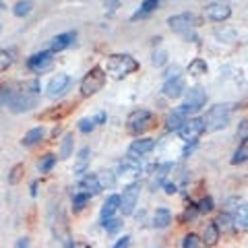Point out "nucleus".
<instances>
[{
	"mask_svg": "<svg viewBox=\"0 0 248 248\" xmlns=\"http://www.w3.org/2000/svg\"><path fill=\"white\" fill-rule=\"evenodd\" d=\"M135 71H139V62L130 54H112L106 58V73L112 79H124Z\"/></svg>",
	"mask_w": 248,
	"mask_h": 248,
	"instance_id": "f257e3e1",
	"label": "nucleus"
},
{
	"mask_svg": "<svg viewBox=\"0 0 248 248\" xmlns=\"http://www.w3.org/2000/svg\"><path fill=\"white\" fill-rule=\"evenodd\" d=\"M232 120V106L228 104H217L203 116V124L207 133H217V130H223Z\"/></svg>",
	"mask_w": 248,
	"mask_h": 248,
	"instance_id": "f03ea898",
	"label": "nucleus"
},
{
	"mask_svg": "<svg viewBox=\"0 0 248 248\" xmlns=\"http://www.w3.org/2000/svg\"><path fill=\"white\" fill-rule=\"evenodd\" d=\"M168 25L174 33L182 35L184 40H195V29H197V17L190 13H182V15H176V17H170L168 19Z\"/></svg>",
	"mask_w": 248,
	"mask_h": 248,
	"instance_id": "7ed1b4c3",
	"label": "nucleus"
},
{
	"mask_svg": "<svg viewBox=\"0 0 248 248\" xmlns=\"http://www.w3.org/2000/svg\"><path fill=\"white\" fill-rule=\"evenodd\" d=\"M104 85H106V71L102 66H93L81 81V95L83 97L95 95L97 91L104 89Z\"/></svg>",
	"mask_w": 248,
	"mask_h": 248,
	"instance_id": "20e7f679",
	"label": "nucleus"
},
{
	"mask_svg": "<svg viewBox=\"0 0 248 248\" xmlns=\"http://www.w3.org/2000/svg\"><path fill=\"white\" fill-rule=\"evenodd\" d=\"M37 104V95H31V93L21 91V87L13 93V97L9 99L6 108L13 112V114H21V112H29L31 108H35Z\"/></svg>",
	"mask_w": 248,
	"mask_h": 248,
	"instance_id": "39448f33",
	"label": "nucleus"
},
{
	"mask_svg": "<svg viewBox=\"0 0 248 248\" xmlns=\"http://www.w3.org/2000/svg\"><path fill=\"white\" fill-rule=\"evenodd\" d=\"M203 133H205L203 118H190L178 128V135H180V139L184 143H197V139Z\"/></svg>",
	"mask_w": 248,
	"mask_h": 248,
	"instance_id": "423d86ee",
	"label": "nucleus"
},
{
	"mask_svg": "<svg viewBox=\"0 0 248 248\" xmlns=\"http://www.w3.org/2000/svg\"><path fill=\"white\" fill-rule=\"evenodd\" d=\"M139 190H141V184H128L126 188L122 190L120 195V213L126 217V215H133L135 213V207H137V201H139Z\"/></svg>",
	"mask_w": 248,
	"mask_h": 248,
	"instance_id": "0eeeda50",
	"label": "nucleus"
},
{
	"mask_svg": "<svg viewBox=\"0 0 248 248\" xmlns=\"http://www.w3.org/2000/svg\"><path fill=\"white\" fill-rule=\"evenodd\" d=\"M151 122H153V116H151L149 110H135V112H130L128 120H126L128 130H130V133H135V135L147 130L151 126Z\"/></svg>",
	"mask_w": 248,
	"mask_h": 248,
	"instance_id": "6e6552de",
	"label": "nucleus"
},
{
	"mask_svg": "<svg viewBox=\"0 0 248 248\" xmlns=\"http://www.w3.org/2000/svg\"><path fill=\"white\" fill-rule=\"evenodd\" d=\"M52 62H54V52H37L27 60V68L37 75H42L52 66Z\"/></svg>",
	"mask_w": 248,
	"mask_h": 248,
	"instance_id": "1a4fd4ad",
	"label": "nucleus"
},
{
	"mask_svg": "<svg viewBox=\"0 0 248 248\" xmlns=\"http://www.w3.org/2000/svg\"><path fill=\"white\" fill-rule=\"evenodd\" d=\"M207 102V93L201 87H190L188 91H184V106L190 112H199Z\"/></svg>",
	"mask_w": 248,
	"mask_h": 248,
	"instance_id": "9d476101",
	"label": "nucleus"
},
{
	"mask_svg": "<svg viewBox=\"0 0 248 248\" xmlns=\"http://www.w3.org/2000/svg\"><path fill=\"white\" fill-rule=\"evenodd\" d=\"M205 15H207V19H211L215 23H221V21L230 19L232 9L228 4H223V2H211V4L205 6Z\"/></svg>",
	"mask_w": 248,
	"mask_h": 248,
	"instance_id": "9b49d317",
	"label": "nucleus"
},
{
	"mask_svg": "<svg viewBox=\"0 0 248 248\" xmlns=\"http://www.w3.org/2000/svg\"><path fill=\"white\" fill-rule=\"evenodd\" d=\"M68 83H71V77H68V75H64V73L56 75V77H54V79L48 83V89H46V93H48V97H52V99L60 97L62 93L66 91Z\"/></svg>",
	"mask_w": 248,
	"mask_h": 248,
	"instance_id": "f8f14e48",
	"label": "nucleus"
},
{
	"mask_svg": "<svg viewBox=\"0 0 248 248\" xmlns=\"http://www.w3.org/2000/svg\"><path fill=\"white\" fill-rule=\"evenodd\" d=\"M188 114H190V110H188V108H186L184 104H182L180 108H174V112H170L168 120H166L168 130H178L186 120H188Z\"/></svg>",
	"mask_w": 248,
	"mask_h": 248,
	"instance_id": "ddd939ff",
	"label": "nucleus"
},
{
	"mask_svg": "<svg viewBox=\"0 0 248 248\" xmlns=\"http://www.w3.org/2000/svg\"><path fill=\"white\" fill-rule=\"evenodd\" d=\"M161 91H164V95H166V97H170V99H178V97H180L182 93L186 91V87H184V79H182V77H174V79H168Z\"/></svg>",
	"mask_w": 248,
	"mask_h": 248,
	"instance_id": "4468645a",
	"label": "nucleus"
},
{
	"mask_svg": "<svg viewBox=\"0 0 248 248\" xmlns=\"http://www.w3.org/2000/svg\"><path fill=\"white\" fill-rule=\"evenodd\" d=\"M79 186H81V192H87L89 197H95L97 192L102 190V182H99V178L95 174H85L81 178Z\"/></svg>",
	"mask_w": 248,
	"mask_h": 248,
	"instance_id": "2eb2a0df",
	"label": "nucleus"
},
{
	"mask_svg": "<svg viewBox=\"0 0 248 248\" xmlns=\"http://www.w3.org/2000/svg\"><path fill=\"white\" fill-rule=\"evenodd\" d=\"M77 40V33L75 31H66V33H60L56 37H52V52H62V50H66V48H71V46L75 44Z\"/></svg>",
	"mask_w": 248,
	"mask_h": 248,
	"instance_id": "dca6fc26",
	"label": "nucleus"
},
{
	"mask_svg": "<svg viewBox=\"0 0 248 248\" xmlns=\"http://www.w3.org/2000/svg\"><path fill=\"white\" fill-rule=\"evenodd\" d=\"M153 149H155V141L149 137L137 139V141L130 143V155H145V153H151Z\"/></svg>",
	"mask_w": 248,
	"mask_h": 248,
	"instance_id": "f3484780",
	"label": "nucleus"
},
{
	"mask_svg": "<svg viewBox=\"0 0 248 248\" xmlns=\"http://www.w3.org/2000/svg\"><path fill=\"white\" fill-rule=\"evenodd\" d=\"M116 211H120V197H118V195H110V197L106 199L104 207H102V221L114 217Z\"/></svg>",
	"mask_w": 248,
	"mask_h": 248,
	"instance_id": "a211bd4d",
	"label": "nucleus"
},
{
	"mask_svg": "<svg viewBox=\"0 0 248 248\" xmlns=\"http://www.w3.org/2000/svg\"><path fill=\"white\" fill-rule=\"evenodd\" d=\"M219 234H221L219 228L215 226V221H211V223H207V226H205L203 236H201V242L207 244V246H215L217 240H219Z\"/></svg>",
	"mask_w": 248,
	"mask_h": 248,
	"instance_id": "6ab92c4d",
	"label": "nucleus"
},
{
	"mask_svg": "<svg viewBox=\"0 0 248 248\" xmlns=\"http://www.w3.org/2000/svg\"><path fill=\"white\" fill-rule=\"evenodd\" d=\"M170 223H172V213H170V209L161 207V209H157V211L153 213V226L155 228L164 230V228L170 226Z\"/></svg>",
	"mask_w": 248,
	"mask_h": 248,
	"instance_id": "aec40b11",
	"label": "nucleus"
},
{
	"mask_svg": "<svg viewBox=\"0 0 248 248\" xmlns=\"http://www.w3.org/2000/svg\"><path fill=\"white\" fill-rule=\"evenodd\" d=\"M234 228L240 232H248V203L238 207V211L234 215Z\"/></svg>",
	"mask_w": 248,
	"mask_h": 248,
	"instance_id": "412c9836",
	"label": "nucleus"
},
{
	"mask_svg": "<svg viewBox=\"0 0 248 248\" xmlns=\"http://www.w3.org/2000/svg\"><path fill=\"white\" fill-rule=\"evenodd\" d=\"M44 137H46V130H44V126H35V128H31L25 137H23V141H21V143L25 145V147H33V145L40 143Z\"/></svg>",
	"mask_w": 248,
	"mask_h": 248,
	"instance_id": "4be33fe9",
	"label": "nucleus"
},
{
	"mask_svg": "<svg viewBox=\"0 0 248 248\" xmlns=\"http://www.w3.org/2000/svg\"><path fill=\"white\" fill-rule=\"evenodd\" d=\"M170 172H172V164H161L157 170H155V174L151 178V188H157L159 184H164Z\"/></svg>",
	"mask_w": 248,
	"mask_h": 248,
	"instance_id": "5701e85b",
	"label": "nucleus"
},
{
	"mask_svg": "<svg viewBox=\"0 0 248 248\" xmlns=\"http://www.w3.org/2000/svg\"><path fill=\"white\" fill-rule=\"evenodd\" d=\"M157 4H159V0H143L141 9H139V11L133 15V21H139V19L149 17V15H151L155 9H157Z\"/></svg>",
	"mask_w": 248,
	"mask_h": 248,
	"instance_id": "b1692460",
	"label": "nucleus"
},
{
	"mask_svg": "<svg viewBox=\"0 0 248 248\" xmlns=\"http://www.w3.org/2000/svg\"><path fill=\"white\" fill-rule=\"evenodd\" d=\"M89 155H91V149H89V147H83V149L77 153V161H75V172H77V174H83L85 170H87Z\"/></svg>",
	"mask_w": 248,
	"mask_h": 248,
	"instance_id": "393cba45",
	"label": "nucleus"
},
{
	"mask_svg": "<svg viewBox=\"0 0 248 248\" xmlns=\"http://www.w3.org/2000/svg\"><path fill=\"white\" fill-rule=\"evenodd\" d=\"M73 143H75V135L73 133H66L62 137V143H60V159H68L73 153Z\"/></svg>",
	"mask_w": 248,
	"mask_h": 248,
	"instance_id": "a878e982",
	"label": "nucleus"
},
{
	"mask_svg": "<svg viewBox=\"0 0 248 248\" xmlns=\"http://www.w3.org/2000/svg\"><path fill=\"white\" fill-rule=\"evenodd\" d=\"M207 71H209V66H207V62L203 58H195L188 64V73L192 77H203V75H207Z\"/></svg>",
	"mask_w": 248,
	"mask_h": 248,
	"instance_id": "bb28decb",
	"label": "nucleus"
},
{
	"mask_svg": "<svg viewBox=\"0 0 248 248\" xmlns=\"http://www.w3.org/2000/svg\"><path fill=\"white\" fill-rule=\"evenodd\" d=\"M215 226L219 228V232H228V230H232V228H234V215L221 213V215L215 219Z\"/></svg>",
	"mask_w": 248,
	"mask_h": 248,
	"instance_id": "cd10ccee",
	"label": "nucleus"
},
{
	"mask_svg": "<svg viewBox=\"0 0 248 248\" xmlns=\"http://www.w3.org/2000/svg\"><path fill=\"white\" fill-rule=\"evenodd\" d=\"M248 159V139H244L242 141V145L238 147V151L234 153V157H232V164H242V161H246Z\"/></svg>",
	"mask_w": 248,
	"mask_h": 248,
	"instance_id": "c85d7f7f",
	"label": "nucleus"
},
{
	"mask_svg": "<svg viewBox=\"0 0 248 248\" xmlns=\"http://www.w3.org/2000/svg\"><path fill=\"white\" fill-rule=\"evenodd\" d=\"M23 172H25V166L23 164H15L9 172V184H19L21 178H23Z\"/></svg>",
	"mask_w": 248,
	"mask_h": 248,
	"instance_id": "c756f323",
	"label": "nucleus"
},
{
	"mask_svg": "<svg viewBox=\"0 0 248 248\" xmlns=\"http://www.w3.org/2000/svg\"><path fill=\"white\" fill-rule=\"evenodd\" d=\"M89 199L91 197L87 195V192H77L75 199H73V209L75 211H83V207L89 203Z\"/></svg>",
	"mask_w": 248,
	"mask_h": 248,
	"instance_id": "7c9ffc66",
	"label": "nucleus"
},
{
	"mask_svg": "<svg viewBox=\"0 0 248 248\" xmlns=\"http://www.w3.org/2000/svg\"><path fill=\"white\" fill-rule=\"evenodd\" d=\"M54 164H56V155H52V153L44 155L42 161H40V170H42V174H48L50 170L54 168Z\"/></svg>",
	"mask_w": 248,
	"mask_h": 248,
	"instance_id": "2f4dec72",
	"label": "nucleus"
},
{
	"mask_svg": "<svg viewBox=\"0 0 248 248\" xmlns=\"http://www.w3.org/2000/svg\"><path fill=\"white\" fill-rule=\"evenodd\" d=\"M13 13L17 15V17H27V15L31 13V2H29V0H21V2L15 4Z\"/></svg>",
	"mask_w": 248,
	"mask_h": 248,
	"instance_id": "473e14b6",
	"label": "nucleus"
},
{
	"mask_svg": "<svg viewBox=\"0 0 248 248\" xmlns=\"http://www.w3.org/2000/svg\"><path fill=\"white\" fill-rule=\"evenodd\" d=\"M197 207H199V213H211L213 211V207H215V203H213V199L211 197H203L197 203Z\"/></svg>",
	"mask_w": 248,
	"mask_h": 248,
	"instance_id": "72a5a7b5",
	"label": "nucleus"
},
{
	"mask_svg": "<svg viewBox=\"0 0 248 248\" xmlns=\"http://www.w3.org/2000/svg\"><path fill=\"white\" fill-rule=\"evenodd\" d=\"M197 215H199V207H197V203H190L188 207L184 209V213H182V221H184V223H188V221L195 219Z\"/></svg>",
	"mask_w": 248,
	"mask_h": 248,
	"instance_id": "f704fd0d",
	"label": "nucleus"
},
{
	"mask_svg": "<svg viewBox=\"0 0 248 248\" xmlns=\"http://www.w3.org/2000/svg\"><path fill=\"white\" fill-rule=\"evenodd\" d=\"M19 87H21V91L31 93V95H37V93H40V83H37L35 79H33V81H25V83H21Z\"/></svg>",
	"mask_w": 248,
	"mask_h": 248,
	"instance_id": "c9c22d12",
	"label": "nucleus"
},
{
	"mask_svg": "<svg viewBox=\"0 0 248 248\" xmlns=\"http://www.w3.org/2000/svg\"><path fill=\"white\" fill-rule=\"evenodd\" d=\"M201 246V238L197 234H186L182 240V248H199Z\"/></svg>",
	"mask_w": 248,
	"mask_h": 248,
	"instance_id": "e433bc0d",
	"label": "nucleus"
},
{
	"mask_svg": "<svg viewBox=\"0 0 248 248\" xmlns=\"http://www.w3.org/2000/svg\"><path fill=\"white\" fill-rule=\"evenodd\" d=\"M104 228H106L108 234H116V232L122 228V221H120V219H114V217H110V219H106V221H104Z\"/></svg>",
	"mask_w": 248,
	"mask_h": 248,
	"instance_id": "4c0bfd02",
	"label": "nucleus"
},
{
	"mask_svg": "<svg viewBox=\"0 0 248 248\" xmlns=\"http://www.w3.org/2000/svg\"><path fill=\"white\" fill-rule=\"evenodd\" d=\"M11 64H13V56L6 50H0V73L6 71Z\"/></svg>",
	"mask_w": 248,
	"mask_h": 248,
	"instance_id": "58836bf2",
	"label": "nucleus"
},
{
	"mask_svg": "<svg viewBox=\"0 0 248 248\" xmlns=\"http://www.w3.org/2000/svg\"><path fill=\"white\" fill-rule=\"evenodd\" d=\"M93 128H95V122H93V118H83L79 122V130H81V133H91Z\"/></svg>",
	"mask_w": 248,
	"mask_h": 248,
	"instance_id": "ea45409f",
	"label": "nucleus"
},
{
	"mask_svg": "<svg viewBox=\"0 0 248 248\" xmlns=\"http://www.w3.org/2000/svg\"><path fill=\"white\" fill-rule=\"evenodd\" d=\"M128 246H130V236H122L112 248H128Z\"/></svg>",
	"mask_w": 248,
	"mask_h": 248,
	"instance_id": "a19ab883",
	"label": "nucleus"
},
{
	"mask_svg": "<svg viewBox=\"0 0 248 248\" xmlns=\"http://www.w3.org/2000/svg\"><path fill=\"white\" fill-rule=\"evenodd\" d=\"M15 248H29V238H19Z\"/></svg>",
	"mask_w": 248,
	"mask_h": 248,
	"instance_id": "79ce46f5",
	"label": "nucleus"
},
{
	"mask_svg": "<svg viewBox=\"0 0 248 248\" xmlns=\"http://www.w3.org/2000/svg\"><path fill=\"white\" fill-rule=\"evenodd\" d=\"M164 62H166V54H159V56L155 54V58H153V64H155V66H161Z\"/></svg>",
	"mask_w": 248,
	"mask_h": 248,
	"instance_id": "37998d69",
	"label": "nucleus"
},
{
	"mask_svg": "<svg viewBox=\"0 0 248 248\" xmlns=\"http://www.w3.org/2000/svg\"><path fill=\"white\" fill-rule=\"evenodd\" d=\"M71 248H91V244L83 242V240H77V242H73V244H71Z\"/></svg>",
	"mask_w": 248,
	"mask_h": 248,
	"instance_id": "c03bdc74",
	"label": "nucleus"
},
{
	"mask_svg": "<svg viewBox=\"0 0 248 248\" xmlns=\"http://www.w3.org/2000/svg\"><path fill=\"white\" fill-rule=\"evenodd\" d=\"M118 4H120L118 0H106V9H110V11H116V6Z\"/></svg>",
	"mask_w": 248,
	"mask_h": 248,
	"instance_id": "a18cd8bd",
	"label": "nucleus"
},
{
	"mask_svg": "<svg viewBox=\"0 0 248 248\" xmlns=\"http://www.w3.org/2000/svg\"><path fill=\"white\" fill-rule=\"evenodd\" d=\"M93 122H95V126H97V124H104V122H106V114H104V112H99L95 118H93Z\"/></svg>",
	"mask_w": 248,
	"mask_h": 248,
	"instance_id": "49530a36",
	"label": "nucleus"
},
{
	"mask_svg": "<svg viewBox=\"0 0 248 248\" xmlns=\"http://www.w3.org/2000/svg\"><path fill=\"white\" fill-rule=\"evenodd\" d=\"M178 73H180V68H178V66H174V68H170V71H168V79H174V77H180V75H178Z\"/></svg>",
	"mask_w": 248,
	"mask_h": 248,
	"instance_id": "de8ad7c7",
	"label": "nucleus"
},
{
	"mask_svg": "<svg viewBox=\"0 0 248 248\" xmlns=\"http://www.w3.org/2000/svg\"><path fill=\"white\" fill-rule=\"evenodd\" d=\"M176 188H178V186L176 184H166V192H168V195H174V192H176Z\"/></svg>",
	"mask_w": 248,
	"mask_h": 248,
	"instance_id": "09e8293b",
	"label": "nucleus"
}]
</instances>
